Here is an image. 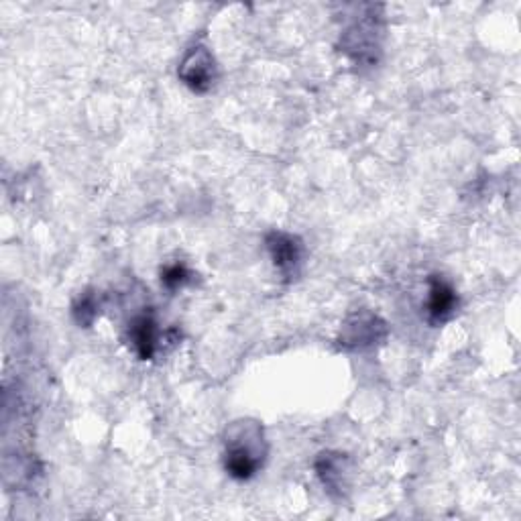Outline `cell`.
Here are the masks:
<instances>
[{
  "mask_svg": "<svg viewBox=\"0 0 521 521\" xmlns=\"http://www.w3.org/2000/svg\"><path fill=\"white\" fill-rule=\"evenodd\" d=\"M267 456L263 426L255 420H239L226 428L224 469L237 481H251Z\"/></svg>",
  "mask_w": 521,
  "mask_h": 521,
  "instance_id": "6da1fadb",
  "label": "cell"
},
{
  "mask_svg": "<svg viewBox=\"0 0 521 521\" xmlns=\"http://www.w3.org/2000/svg\"><path fill=\"white\" fill-rule=\"evenodd\" d=\"M267 253L285 281H294L300 277L304 265V245L296 235L283 233V230H271L265 237Z\"/></svg>",
  "mask_w": 521,
  "mask_h": 521,
  "instance_id": "7a4b0ae2",
  "label": "cell"
},
{
  "mask_svg": "<svg viewBox=\"0 0 521 521\" xmlns=\"http://www.w3.org/2000/svg\"><path fill=\"white\" fill-rule=\"evenodd\" d=\"M180 80L198 94H206L218 80V66L212 51L206 45H194L184 55L178 70Z\"/></svg>",
  "mask_w": 521,
  "mask_h": 521,
  "instance_id": "3957f363",
  "label": "cell"
},
{
  "mask_svg": "<svg viewBox=\"0 0 521 521\" xmlns=\"http://www.w3.org/2000/svg\"><path fill=\"white\" fill-rule=\"evenodd\" d=\"M385 336H387V326L383 320H379L369 312H357L344 322L340 330V344L346 346V349L363 351L385 340Z\"/></svg>",
  "mask_w": 521,
  "mask_h": 521,
  "instance_id": "277c9868",
  "label": "cell"
},
{
  "mask_svg": "<svg viewBox=\"0 0 521 521\" xmlns=\"http://www.w3.org/2000/svg\"><path fill=\"white\" fill-rule=\"evenodd\" d=\"M428 300H426V316L432 326L446 324L458 310L456 289L440 275H432L428 281Z\"/></svg>",
  "mask_w": 521,
  "mask_h": 521,
  "instance_id": "5b68a950",
  "label": "cell"
},
{
  "mask_svg": "<svg viewBox=\"0 0 521 521\" xmlns=\"http://www.w3.org/2000/svg\"><path fill=\"white\" fill-rule=\"evenodd\" d=\"M161 340H163V336L151 314H139L131 320V324L127 328V342L131 344L133 353L141 361L155 359L159 346H161Z\"/></svg>",
  "mask_w": 521,
  "mask_h": 521,
  "instance_id": "8992f818",
  "label": "cell"
},
{
  "mask_svg": "<svg viewBox=\"0 0 521 521\" xmlns=\"http://www.w3.org/2000/svg\"><path fill=\"white\" fill-rule=\"evenodd\" d=\"M377 31L373 23H357L351 31L344 33V51L349 53L357 62H375L377 45Z\"/></svg>",
  "mask_w": 521,
  "mask_h": 521,
  "instance_id": "52a82bcc",
  "label": "cell"
},
{
  "mask_svg": "<svg viewBox=\"0 0 521 521\" xmlns=\"http://www.w3.org/2000/svg\"><path fill=\"white\" fill-rule=\"evenodd\" d=\"M316 473L330 495H342L346 487V456L340 452H322L316 462Z\"/></svg>",
  "mask_w": 521,
  "mask_h": 521,
  "instance_id": "ba28073f",
  "label": "cell"
},
{
  "mask_svg": "<svg viewBox=\"0 0 521 521\" xmlns=\"http://www.w3.org/2000/svg\"><path fill=\"white\" fill-rule=\"evenodd\" d=\"M72 314H74V320H76L78 326L90 328V326L96 322V318L100 316L98 296L88 289V292H84V294L74 302Z\"/></svg>",
  "mask_w": 521,
  "mask_h": 521,
  "instance_id": "9c48e42d",
  "label": "cell"
},
{
  "mask_svg": "<svg viewBox=\"0 0 521 521\" xmlns=\"http://www.w3.org/2000/svg\"><path fill=\"white\" fill-rule=\"evenodd\" d=\"M192 271L184 263H171L161 269V285L167 292H178L184 289L188 283H192Z\"/></svg>",
  "mask_w": 521,
  "mask_h": 521,
  "instance_id": "30bf717a",
  "label": "cell"
}]
</instances>
